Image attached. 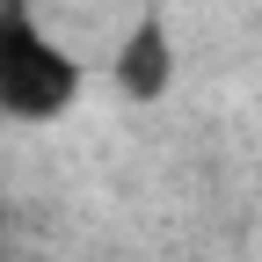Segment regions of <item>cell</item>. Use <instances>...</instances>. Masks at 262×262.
<instances>
[{
	"instance_id": "obj_1",
	"label": "cell",
	"mask_w": 262,
	"mask_h": 262,
	"mask_svg": "<svg viewBox=\"0 0 262 262\" xmlns=\"http://www.w3.org/2000/svg\"><path fill=\"white\" fill-rule=\"evenodd\" d=\"M80 102V66L51 29L37 22L29 0H0V117L15 124H51Z\"/></svg>"
},
{
	"instance_id": "obj_2",
	"label": "cell",
	"mask_w": 262,
	"mask_h": 262,
	"mask_svg": "<svg viewBox=\"0 0 262 262\" xmlns=\"http://www.w3.org/2000/svg\"><path fill=\"white\" fill-rule=\"evenodd\" d=\"M110 80H117L124 102H160V95L175 88V29H168L160 8H146L139 22L124 29V44L110 58Z\"/></svg>"
}]
</instances>
